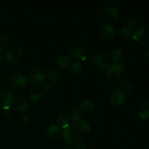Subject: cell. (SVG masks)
Here are the masks:
<instances>
[{
  "label": "cell",
  "instance_id": "cell-1",
  "mask_svg": "<svg viewBox=\"0 0 149 149\" xmlns=\"http://www.w3.org/2000/svg\"><path fill=\"white\" fill-rule=\"evenodd\" d=\"M106 76L109 82L115 85H120L126 82L128 78V72L125 65L120 63H114L108 68Z\"/></svg>",
  "mask_w": 149,
  "mask_h": 149
},
{
  "label": "cell",
  "instance_id": "cell-2",
  "mask_svg": "<svg viewBox=\"0 0 149 149\" xmlns=\"http://www.w3.org/2000/svg\"><path fill=\"white\" fill-rule=\"evenodd\" d=\"M63 140L68 145H76L79 143L81 138L80 131L75 126L69 125L63 130L62 133Z\"/></svg>",
  "mask_w": 149,
  "mask_h": 149
},
{
  "label": "cell",
  "instance_id": "cell-3",
  "mask_svg": "<svg viewBox=\"0 0 149 149\" xmlns=\"http://www.w3.org/2000/svg\"><path fill=\"white\" fill-rule=\"evenodd\" d=\"M70 55L74 59L79 60L84 58L87 52V45L82 41H77L71 45L68 49Z\"/></svg>",
  "mask_w": 149,
  "mask_h": 149
},
{
  "label": "cell",
  "instance_id": "cell-4",
  "mask_svg": "<svg viewBox=\"0 0 149 149\" xmlns=\"http://www.w3.org/2000/svg\"><path fill=\"white\" fill-rule=\"evenodd\" d=\"M46 78V73L45 71L42 68L36 67L33 68L29 71L28 74V79L31 84L36 86L41 85L45 81Z\"/></svg>",
  "mask_w": 149,
  "mask_h": 149
},
{
  "label": "cell",
  "instance_id": "cell-5",
  "mask_svg": "<svg viewBox=\"0 0 149 149\" xmlns=\"http://www.w3.org/2000/svg\"><path fill=\"white\" fill-rule=\"evenodd\" d=\"M132 39L143 45H149V26L143 25L138 28L132 35Z\"/></svg>",
  "mask_w": 149,
  "mask_h": 149
},
{
  "label": "cell",
  "instance_id": "cell-6",
  "mask_svg": "<svg viewBox=\"0 0 149 149\" xmlns=\"http://www.w3.org/2000/svg\"><path fill=\"white\" fill-rule=\"evenodd\" d=\"M109 56L104 53H97L92 58V65L97 71H104L109 67Z\"/></svg>",
  "mask_w": 149,
  "mask_h": 149
},
{
  "label": "cell",
  "instance_id": "cell-7",
  "mask_svg": "<svg viewBox=\"0 0 149 149\" xmlns=\"http://www.w3.org/2000/svg\"><path fill=\"white\" fill-rule=\"evenodd\" d=\"M23 57L22 51L19 48L11 47L4 52V58L6 61L10 64H15L20 62Z\"/></svg>",
  "mask_w": 149,
  "mask_h": 149
},
{
  "label": "cell",
  "instance_id": "cell-8",
  "mask_svg": "<svg viewBox=\"0 0 149 149\" xmlns=\"http://www.w3.org/2000/svg\"><path fill=\"white\" fill-rule=\"evenodd\" d=\"M10 83L12 87L17 90H22L27 85L28 80L26 76L20 73L13 74L10 78Z\"/></svg>",
  "mask_w": 149,
  "mask_h": 149
},
{
  "label": "cell",
  "instance_id": "cell-9",
  "mask_svg": "<svg viewBox=\"0 0 149 149\" xmlns=\"http://www.w3.org/2000/svg\"><path fill=\"white\" fill-rule=\"evenodd\" d=\"M15 101V95L9 90H4L0 93V106L3 109H10Z\"/></svg>",
  "mask_w": 149,
  "mask_h": 149
},
{
  "label": "cell",
  "instance_id": "cell-10",
  "mask_svg": "<svg viewBox=\"0 0 149 149\" xmlns=\"http://www.w3.org/2000/svg\"><path fill=\"white\" fill-rule=\"evenodd\" d=\"M126 99V95L121 89L114 90L110 95V100L115 106L123 104Z\"/></svg>",
  "mask_w": 149,
  "mask_h": 149
},
{
  "label": "cell",
  "instance_id": "cell-11",
  "mask_svg": "<svg viewBox=\"0 0 149 149\" xmlns=\"http://www.w3.org/2000/svg\"><path fill=\"white\" fill-rule=\"evenodd\" d=\"M100 33L106 39H111L115 35L114 27L111 23H103L100 27Z\"/></svg>",
  "mask_w": 149,
  "mask_h": 149
},
{
  "label": "cell",
  "instance_id": "cell-12",
  "mask_svg": "<svg viewBox=\"0 0 149 149\" xmlns=\"http://www.w3.org/2000/svg\"><path fill=\"white\" fill-rule=\"evenodd\" d=\"M62 129L58 125H51L47 129V134L51 139H57L62 135Z\"/></svg>",
  "mask_w": 149,
  "mask_h": 149
},
{
  "label": "cell",
  "instance_id": "cell-13",
  "mask_svg": "<svg viewBox=\"0 0 149 149\" xmlns=\"http://www.w3.org/2000/svg\"><path fill=\"white\" fill-rule=\"evenodd\" d=\"M119 10L114 6H109L105 11V15L106 18L110 21H115L119 17Z\"/></svg>",
  "mask_w": 149,
  "mask_h": 149
},
{
  "label": "cell",
  "instance_id": "cell-14",
  "mask_svg": "<svg viewBox=\"0 0 149 149\" xmlns=\"http://www.w3.org/2000/svg\"><path fill=\"white\" fill-rule=\"evenodd\" d=\"M31 100L33 102H38L43 97V90L39 87H34L31 88L29 93Z\"/></svg>",
  "mask_w": 149,
  "mask_h": 149
},
{
  "label": "cell",
  "instance_id": "cell-15",
  "mask_svg": "<svg viewBox=\"0 0 149 149\" xmlns=\"http://www.w3.org/2000/svg\"><path fill=\"white\" fill-rule=\"evenodd\" d=\"M74 124L76 125V127L79 130L83 132H90L92 130V127L90 122L84 120V119H79V120L76 122Z\"/></svg>",
  "mask_w": 149,
  "mask_h": 149
},
{
  "label": "cell",
  "instance_id": "cell-16",
  "mask_svg": "<svg viewBox=\"0 0 149 149\" xmlns=\"http://www.w3.org/2000/svg\"><path fill=\"white\" fill-rule=\"evenodd\" d=\"M71 58L68 55H62L57 60L56 65L61 69H66L71 65Z\"/></svg>",
  "mask_w": 149,
  "mask_h": 149
},
{
  "label": "cell",
  "instance_id": "cell-17",
  "mask_svg": "<svg viewBox=\"0 0 149 149\" xmlns=\"http://www.w3.org/2000/svg\"><path fill=\"white\" fill-rule=\"evenodd\" d=\"M13 108L17 112H25L29 109V104L26 100L18 99L13 103Z\"/></svg>",
  "mask_w": 149,
  "mask_h": 149
},
{
  "label": "cell",
  "instance_id": "cell-18",
  "mask_svg": "<svg viewBox=\"0 0 149 149\" xmlns=\"http://www.w3.org/2000/svg\"><path fill=\"white\" fill-rule=\"evenodd\" d=\"M82 112L78 109H73L68 113V120L72 123H75L78 120L81 119Z\"/></svg>",
  "mask_w": 149,
  "mask_h": 149
},
{
  "label": "cell",
  "instance_id": "cell-19",
  "mask_svg": "<svg viewBox=\"0 0 149 149\" xmlns=\"http://www.w3.org/2000/svg\"><path fill=\"white\" fill-rule=\"evenodd\" d=\"M56 120L58 124V126L63 129L69 126V120H68V116H66L65 114H63V113L59 114L57 116Z\"/></svg>",
  "mask_w": 149,
  "mask_h": 149
},
{
  "label": "cell",
  "instance_id": "cell-20",
  "mask_svg": "<svg viewBox=\"0 0 149 149\" xmlns=\"http://www.w3.org/2000/svg\"><path fill=\"white\" fill-rule=\"evenodd\" d=\"M109 61H112L114 63H118L122 58V53L119 49H113L109 54Z\"/></svg>",
  "mask_w": 149,
  "mask_h": 149
},
{
  "label": "cell",
  "instance_id": "cell-21",
  "mask_svg": "<svg viewBox=\"0 0 149 149\" xmlns=\"http://www.w3.org/2000/svg\"><path fill=\"white\" fill-rule=\"evenodd\" d=\"M47 77L48 79L50 82L55 83L56 81H58L60 78V72L58 71V70H57V68H52L51 69L49 70L47 74Z\"/></svg>",
  "mask_w": 149,
  "mask_h": 149
},
{
  "label": "cell",
  "instance_id": "cell-22",
  "mask_svg": "<svg viewBox=\"0 0 149 149\" xmlns=\"http://www.w3.org/2000/svg\"><path fill=\"white\" fill-rule=\"evenodd\" d=\"M80 109H81L82 111L84 112H90L93 110V108H94V104H93V102L90 100H84L83 101L81 102L79 105Z\"/></svg>",
  "mask_w": 149,
  "mask_h": 149
},
{
  "label": "cell",
  "instance_id": "cell-23",
  "mask_svg": "<svg viewBox=\"0 0 149 149\" xmlns=\"http://www.w3.org/2000/svg\"><path fill=\"white\" fill-rule=\"evenodd\" d=\"M139 116L143 119L149 118V102L145 103L141 106L139 110Z\"/></svg>",
  "mask_w": 149,
  "mask_h": 149
},
{
  "label": "cell",
  "instance_id": "cell-24",
  "mask_svg": "<svg viewBox=\"0 0 149 149\" xmlns=\"http://www.w3.org/2000/svg\"><path fill=\"white\" fill-rule=\"evenodd\" d=\"M118 34L122 39H128L132 35V31L127 27H121L118 29Z\"/></svg>",
  "mask_w": 149,
  "mask_h": 149
},
{
  "label": "cell",
  "instance_id": "cell-25",
  "mask_svg": "<svg viewBox=\"0 0 149 149\" xmlns=\"http://www.w3.org/2000/svg\"><path fill=\"white\" fill-rule=\"evenodd\" d=\"M71 71H72L73 74H74L75 76H78L81 74L83 71L82 64L80 62H78V61L74 63L72 66H71Z\"/></svg>",
  "mask_w": 149,
  "mask_h": 149
},
{
  "label": "cell",
  "instance_id": "cell-26",
  "mask_svg": "<svg viewBox=\"0 0 149 149\" xmlns=\"http://www.w3.org/2000/svg\"><path fill=\"white\" fill-rule=\"evenodd\" d=\"M9 39L6 36L0 34V51L7 50L9 47Z\"/></svg>",
  "mask_w": 149,
  "mask_h": 149
},
{
  "label": "cell",
  "instance_id": "cell-27",
  "mask_svg": "<svg viewBox=\"0 0 149 149\" xmlns=\"http://www.w3.org/2000/svg\"><path fill=\"white\" fill-rule=\"evenodd\" d=\"M126 25L127 28H128L129 29H130L131 31L137 28L138 25V21L137 20L136 17H130L126 21Z\"/></svg>",
  "mask_w": 149,
  "mask_h": 149
},
{
  "label": "cell",
  "instance_id": "cell-28",
  "mask_svg": "<svg viewBox=\"0 0 149 149\" xmlns=\"http://www.w3.org/2000/svg\"><path fill=\"white\" fill-rule=\"evenodd\" d=\"M132 89V85L130 82H125L124 83L123 88H122V91L125 93H130Z\"/></svg>",
  "mask_w": 149,
  "mask_h": 149
},
{
  "label": "cell",
  "instance_id": "cell-29",
  "mask_svg": "<svg viewBox=\"0 0 149 149\" xmlns=\"http://www.w3.org/2000/svg\"><path fill=\"white\" fill-rule=\"evenodd\" d=\"M42 87H43L44 90H45L47 93H49V92H52V90H53V87L51 86L49 84H45L42 85Z\"/></svg>",
  "mask_w": 149,
  "mask_h": 149
},
{
  "label": "cell",
  "instance_id": "cell-30",
  "mask_svg": "<svg viewBox=\"0 0 149 149\" xmlns=\"http://www.w3.org/2000/svg\"><path fill=\"white\" fill-rule=\"evenodd\" d=\"M3 116H5V117H10L12 115L11 111L10 110V109H3L2 111Z\"/></svg>",
  "mask_w": 149,
  "mask_h": 149
},
{
  "label": "cell",
  "instance_id": "cell-31",
  "mask_svg": "<svg viewBox=\"0 0 149 149\" xmlns=\"http://www.w3.org/2000/svg\"><path fill=\"white\" fill-rule=\"evenodd\" d=\"M30 122V119H29V116L28 115H23V117H22V122H23L24 125H28Z\"/></svg>",
  "mask_w": 149,
  "mask_h": 149
},
{
  "label": "cell",
  "instance_id": "cell-32",
  "mask_svg": "<svg viewBox=\"0 0 149 149\" xmlns=\"http://www.w3.org/2000/svg\"><path fill=\"white\" fill-rule=\"evenodd\" d=\"M75 149H87V146L83 143H79L76 144Z\"/></svg>",
  "mask_w": 149,
  "mask_h": 149
},
{
  "label": "cell",
  "instance_id": "cell-33",
  "mask_svg": "<svg viewBox=\"0 0 149 149\" xmlns=\"http://www.w3.org/2000/svg\"><path fill=\"white\" fill-rule=\"evenodd\" d=\"M2 59H3V55L0 52V61H1Z\"/></svg>",
  "mask_w": 149,
  "mask_h": 149
},
{
  "label": "cell",
  "instance_id": "cell-34",
  "mask_svg": "<svg viewBox=\"0 0 149 149\" xmlns=\"http://www.w3.org/2000/svg\"><path fill=\"white\" fill-rule=\"evenodd\" d=\"M146 56L149 58V49H148V50L146 51Z\"/></svg>",
  "mask_w": 149,
  "mask_h": 149
},
{
  "label": "cell",
  "instance_id": "cell-35",
  "mask_svg": "<svg viewBox=\"0 0 149 149\" xmlns=\"http://www.w3.org/2000/svg\"><path fill=\"white\" fill-rule=\"evenodd\" d=\"M63 149H73V148H71V147H65V148H64Z\"/></svg>",
  "mask_w": 149,
  "mask_h": 149
}]
</instances>
